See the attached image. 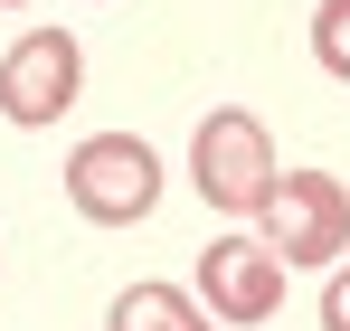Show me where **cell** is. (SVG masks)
<instances>
[{
    "label": "cell",
    "mask_w": 350,
    "mask_h": 331,
    "mask_svg": "<svg viewBox=\"0 0 350 331\" xmlns=\"http://www.w3.org/2000/svg\"><path fill=\"white\" fill-rule=\"evenodd\" d=\"M312 57L350 85V0H322V10H312Z\"/></svg>",
    "instance_id": "obj_7"
},
{
    "label": "cell",
    "mask_w": 350,
    "mask_h": 331,
    "mask_svg": "<svg viewBox=\"0 0 350 331\" xmlns=\"http://www.w3.org/2000/svg\"><path fill=\"white\" fill-rule=\"evenodd\" d=\"M66 199H76V218H95V227L152 218V199H161V152H152L142 133H85V142L66 152Z\"/></svg>",
    "instance_id": "obj_1"
},
{
    "label": "cell",
    "mask_w": 350,
    "mask_h": 331,
    "mask_svg": "<svg viewBox=\"0 0 350 331\" xmlns=\"http://www.w3.org/2000/svg\"><path fill=\"white\" fill-rule=\"evenodd\" d=\"M199 293H208L218 322H275V303H284V265H275L256 237H208V256H199Z\"/></svg>",
    "instance_id": "obj_5"
},
{
    "label": "cell",
    "mask_w": 350,
    "mask_h": 331,
    "mask_svg": "<svg viewBox=\"0 0 350 331\" xmlns=\"http://www.w3.org/2000/svg\"><path fill=\"white\" fill-rule=\"evenodd\" d=\"M76 85H85V57L66 29H29V38H10L0 57V114L19 123V133H38V123H57L76 105Z\"/></svg>",
    "instance_id": "obj_4"
},
{
    "label": "cell",
    "mask_w": 350,
    "mask_h": 331,
    "mask_svg": "<svg viewBox=\"0 0 350 331\" xmlns=\"http://www.w3.org/2000/svg\"><path fill=\"white\" fill-rule=\"evenodd\" d=\"M105 331H208V313H199L180 284H133V293H114Z\"/></svg>",
    "instance_id": "obj_6"
},
{
    "label": "cell",
    "mask_w": 350,
    "mask_h": 331,
    "mask_svg": "<svg viewBox=\"0 0 350 331\" xmlns=\"http://www.w3.org/2000/svg\"><path fill=\"white\" fill-rule=\"evenodd\" d=\"M322 331H350V265L322 284Z\"/></svg>",
    "instance_id": "obj_8"
},
{
    "label": "cell",
    "mask_w": 350,
    "mask_h": 331,
    "mask_svg": "<svg viewBox=\"0 0 350 331\" xmlns=\"http://www.w3.org/2000/svg\"><path fill=\"white\" fill-rule=\"evenodd\" d=\"M256 246L275 256V265H332V256H350V189L332 180V170H284L275 180V199L256 209Z\"/></svg>",
    "instance_id": "obj_2"
},
{
    "label": "cell",
    "mask_w": 350,
    "mask_h": 331,
    "mask_svg": "<svg viewBox=\"0 0 350 331\" xmlns=\"http://www.w3.org/2000/svg\"><path fill=\"white\" fill-rule=\"evenodd\" d=\"M189 180H199V199L208 209H228V218H256L265 199H275V142H265V123L256 114L218 105L208 123H199V142H189Z\"/></svg>",
    "instance_id": "obj_3"
},
{
    "label": "cell",
    "mask_w": 350,
    "mask_h": 331,
    "mask_svg": "<svg viewBox=\"0 0 350 331\" xmlns=\"http://www.w3.org/2000/svg\"><path fill=\"white\" fill-rule=\"evenodd\" d=\"M0 10H19V0H0Z\"/></svg>",
    "instance_id": "obj_9"
}]
</instances>
